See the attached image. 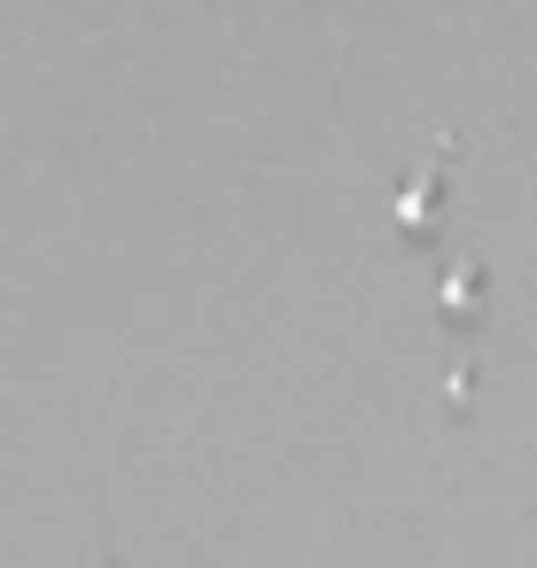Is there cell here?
Returning a JSON list of instances; mask_svg holds the SVG:
<instances>
[{
    "instance_id": "6da1fadb",
    "label": "cell",
    "mask_w": 537,
    "mask_h": 568,
    "mask_svg": "<svg viewBox=\"0 0 537 568\" xmlns=\"http://www.w3.org/2000/svg\"><path fill=\"white\" fill-rule=\"evenodd\" d=\"M483 304H490L483 265H444V281H436V320H444V327H475Z\"/></svg>"
},
{
    "instance_id": "7a4b0ae2",
    "label": "cell",
    "mask_w": 537,
    "mask_h": 568,
    "mask_svg": "<svg viewBox=\"0 0 537 568\" xmlns=\"http://www.w3.org/2000/svg\"><path fill=\"white\" fill-rule=\"evenodd\" d=\"M397 226H405V234H436V226H444V172H436V164L397 187Z\"/></svg>"
}]
</instances>
